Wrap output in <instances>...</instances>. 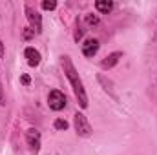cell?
Listing matches in <instances>:
<instances>
[{
    "label": "cell",
    "instance_id": "1",
    "mask_svg": "<svg viewBox=\"0 0 157 155\" xmlns=\"http://www.w3.org/2000/svg\"><path fill=\"white\" fill-rule=\"evenodd\" d=\"M62 68H64V73H66V77L70 80L71 88H73V93H75V99H77L78 106L82 110H86L88 108V95H86V89L82 86V80L78 77L77 70H75V66H73V62H71V59L68 55L62 57Z\"/></svg>",
    "mask_w": 157,
    "mask_h": 155
},
{
    "label": "cell",
    "instance_id": "2",
    "mask_svg": "<svg viewBox=\"0 0 157 155\" xmlns=\"http://www.w3.org/2000/svg\"><path fill=\"white\" fill-rule=\"evenodd\" d=\"M48 104H49L51 110L60 112V110H64V106H66V95H64L62 91H59V89H53V91H49V95H48Z\"/></svg>",
    "mask_w": 157,
    "mask_h": 155
},
{
    "label": "cell",
    "instance_id": "3",
    "mask_svg": "<svg viewBox=\"0 0 157 155\" xmlns=\"http://www.w3.org/2000/svg\"><path fill=\"white\" fill-rule=\"evenodd\" d=\"M73 122H75V130H77V133L80 137H90L91 135V126H90V122H88V119L82 115V113H75V119H73Z\"/></svg>",
    "mask_w": 157,
    "mask_h": 155
},
{
    "label": "cell",
    "instance_id": "4",
    "mask_svg": "<svg viewBox=\"0 0 157 155\" xmlns=\"http://www.w3.org/2000/svg\"><path fill=\"white\" fill-rule=\"evenodd\" d=\"M26 17H28L29 24H31V29L35 33H40L42 31V17H40L31 6H26Z\"/></svg>",
    "mask_w": 157,
    "mask_h": 155
},
{
    "label": "cell",
    "instance_id": "5",
    "mask_svg": "<svg viewBox=\"0 0 157 155\" xmlns=\"http://www.w3.org/2000/svg\"><path fill=\"white\" fill-rule=\"evenodd\" d=\"M26 141H28V144H29V148H31L33 152H39L40 150V131L39 130H35V128L28 130Z\"/></svg>",
    "mask_w": 157,
    "mask_h": 155
},
{
    "label": "cell",
    "instance_id": "6",
    "mask_svg": "<svg viewBox=\"0 0 157 155\" xmlns=\"http://www.w3.org/2000/svg\"><path fill=\"white\" fill-rule=\"evenodd\" d=\"M99 51V40L97 39H86L82 44V55L84 57H93Z\"/></svg>",
    "mask_w": 157,
    "mask_h": 155
},
{
    "label": "cell",
    "instance_id": "7",
    "mask_svg": "<svg viewBox=\"0 0 157 155\" xmlns=\"http://www.w3.org/2000/svg\"><path fill=\"white\" fill-rule=\"evenodd\" d=\"M121 57H122V53H121V51L110 53V55H108V57L101 62V68H102V70H110V68H113L119 60H121Z\"/></svg>",
    "mask_w": 157,
    "mask_h": 155
},
{
    "label": "cell",
    "instance_id": "8",
    "mask_svg": "<svg viewBox=\"0 0 157 155\" xmlns=\"http://www.w3.org/2000/svg\"><path fill=\"white\" fill-rule=\"evenodd\" d=\"M24 55H26V59H28V64L29 66H39L40 64V53L35 49V47H26V51H24Z\"/></svg>",
    "mask_w": 157,
    "mask_h": 155
},
{
    "label": "cell",
    "instance_id": "9",
    "mask_svg": "<svg viewBox=\"0 0 157 155\" xmlns=\"http://www.w3.org/2000/svg\"><path fill=\"white\" fill-rule=\"evenodd\" d=\"M95 9L99 13H110L113 9V2H110V0H97L95 2Z\"/></svg>",
    "mask_w": 157,
    "mask_h": 155
},
{
    "label": "cell",
    "instance_id": "10",
    "mask_svg": "<svg viewBox=\"0 0 157 155\" xmlns=\"http://www.w3.org/2000/svg\"><path fill=\"white\" fill-rule=\"evenodd\" d=\"M99 82L104 86V89H106V91H108V93H110L113 99H117V93H115V91H113V88H112L113 84H112L110 80H106V77H104V75H99Z\"/></svg>",
    "mask_w": 157,
    "mask_h": 155
},
{
    "label": "cell",
    "instance_id": "11",
    "mask_svg": "<svg viewBox=\"0 0 157 155\" xmlns=\"http://www.w3.org/2000/svg\"><path fill=\"white\" fill-rule=\"evenodd\" d=\"M86 24L88 26H97L99 24V17L97 15H86Z\"/></svg>",
    "mask_w": 157,
    "mask_h": 155
},
{
    "label": "cell",
    "instance_id": "12",
    "mask_svg": "<svg viewBox=\"0 0 157 155\" xmlns=\"http://www.w3.org/2000/svg\"><path fill=\"white\" fill-rule=\"evenodd\" d=\"M42 7L48 9V11H51V9L57 7V2H55V0H44V2H42Z\"/></svg>",
    "mask_w": 157,
    "mask_h": 155
},
{
    "label": "cell",
    "instance_id": "13",
    "mask_svg": "<svg viewBox=\"0 0 157 155\" xmlns=\"http://www.w3.org/2000/svg\"><path fill=\"white\" fill-rule=\"evenodd\" d=\"M55 128H57V130H68V122L62 120V119H57V120H55Z\"/></svg>",
    "mask_w": 157,
    "mask_h": 155
},
{
    "label": "cell",
    "instance_id": "14",
    "mask_svg": "<svg viewBox=\"0 0 157 155\" xmlns=\"http://www.w3.org/2000/svg\"><path fill=\"white\" fill-rule=\"evenodd\" d=\"M22 35H24V39H26V40H29V39H33V35H35V31H33L31 28H26Z\"/></svg>",
    "mask_w": 157,
    "mask_h": 155
},
{
    "label": "cell",
    "instance_id": "15",
    "mask_svg": "<svg viewBox=\"0 0 157 155\" xmlns=\"http://www.w3.org/2000/svg\"><path fill=\"white\" fill-rule=\"evenodd\" d=\"M20 80H22V84H24V86H28V84L31 82V78L28 77V75H22V77H20Z\"/></svg>",
    "mask_w": 157,
    "mask_h": 155
},
{
    "label": "cell",
    "instance_id": "16",
    "mask_svg": "<svg viewBox=\"0 0 157 155\" xmlns=\"http://www.w3.org/2000/svg\"><path fill=\"white\" fill-rule=\"evenodd\" d=\"M82 33H84V29H82V28H77V31H75V40L80 39V37H82Z\"/></svg>",
    "mask_w": 157,
    "mask_h": 155
},
{
    "label": "cell",
    "instance_id": "17",
    "mask_svg": "<svg viewBox=\"0 0 157 155\" xmlns=\"http://www.w3.org/2000/svg\"><path fill=\"white\" fill-rule=\"evenodd\" d=\"M0 104H2V106L6 104V97H4V91H2V86H0Z\"/></svg>",
    "mask_w": 157,
    "mask_h": 155
},
{
    "label": "cell",
    "instance_id": "18",
    "mask_svg": "<svg viewBox=\"0 0 157 155\" xmlns=\"http://www.w3.org/2000/svg\"><path fill=\"white\" fill-rule=\"evenodd\" d=\"M0 57H4V44H2V40H0Z\"/></svg>",
    "mask_w": 157,
    "mask_h": 155
}]
</instances>
